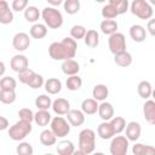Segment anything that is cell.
Segmentation results:
<instances>
[{"instance_id": "1", "label": "cell", "mask_w": 155, "mask_h": 155, "mask_svg": "<svg viewBox=\"0 0 155 155\" xmlns=\"http://www.w3.org/2000/svg\"><path fill=\"white\" fill-rule=\"evenodd\" d=\"M76 40L73 38H64L62 41L52 42L48 47V54L54 61H64L74 58L76 54Z\"/></svg>"}, {"instance_id": "2", "label": "cell", "mask_w": 155, "mask_h": 155, "mask_svg": "<svg viewBox=\"0 0 155 155\" xmlns=\"http://www.w3.org/2000/svg\"><path fill=\"white\" fill-rule=\"evenodd\" d=\"M96 149V132L91 128H84L79 133V150L82 154H91Z\"/></svg>"}, {"instance_id": "3", "label": "cell", "mask_w": 155, "mask_h": 155, "mask_svg": "<svg viewBox=\"0 0 155 155\" xmlns=\"http://www.w3.org/2000/svg\"><path fill=\"white\" fill-rule=\"evenodd\" d=\"M41 17L45 22V25L51 29H58L63 24V16L59 10L53 6H47L41 11Z\"/></svg>"}, {"instance_id": "4", "label": "cell", "mask_w": 155, "mask_h": 155, "mask_svg": "<svg viewBox=\"0 0 155 155\" xmlns=\"http://www.w3.org/2000/svg\"><path fill=\"white\" fill-rule=\"evenodd\" d=\"M130 10L132 15L138 17L139 19H150L154 15L153 6L147 0H133L130 5Z\"/></svg>"}, {"instance_id": "5", "label": "cell", "mask_w": 155, "mask_h": 155, "mask_svg": "<svg viewBox=\"0 0 155 155\" xmlns=\"http://www.w3.org/2000/svg\"><path fill=\"white\" fill-rule=\"evenodd\" d=\"M31 122L19 120L8 128V136L12 140L21 142L31 132Z\"/></svg>"}, {"instance_id": "6", "label": "cell", "mask_w": 155, "mask_h": 155, "mask_svg": "<svg viewBox=\"0 0 155 155\" xmlns=\"http://www.w3.org/2000/svg\"><path fill=\"white\" fill-rule=\"evenodd\" d=\"M50 130L54 133L57 138H63L69 134L70 132V124L62 117V115H57L51 119L50 121Z\"/></svg>"}, {"instance_id": "7", "label": "cell", "mask_w": 155, "mask_h": 155, "mask_svg": "<svg viewBox=\"0 0 155 155\" xmlns=\"http://www.w3.org/2000/svg\"><path fill=\"white\" fill-rule=\"evenodd\" d=\"M108 46L113 54H117L120 52L126 51V38L122 33L115 31L111 35H109L108 39Z\"/></svg>"}, {"instance_id": "8", "label": "cell", "mask_w": 155, "mask_h": 155, "mask_svg": "<svg viewBox=\"0 0 155 155\" xmlns=\"http://www.w3.org/2000/svg\"><path fill=\"white\" fill-rule=\"evenodd\" d=\"M130 140L125 136H116L113 137L109 150L111 155H126L128 151Z\"/></svg>"}, {"instance_id": "9", "label": "cell", "mask_w": 155, "mask_h": 155, "mask_svg": "<svg viewBox=\"0 0 155 155\" xmlns=\"http://www.w3.org/2000/svg\"><path fill=\"white\" fill-rule=\"evenodd\" d=\"M12 46L18 52L25 51L30 46V38H29V35L27 33H24V31H19V33L15 34L13 38H12Z\"/></svg>"}, {"instance_id": "10", "label": "cell", "mask_w": 155, "mask_h": 155, "mask_svg": "<svg viewBox=\"0 0 155 155\" xmlns=\"http://www.w3.org/2000/svg\"><path fill=\"white\" fill-rule=\"evenodd\" d=\"M10 65H11V69L16 73H19V71H23L25 70L28 67H29V61L27 58V56L24 54H15L11 61H10Z\"/></svg>"}, {"instance_id": "11", "label": "cell", "mask_w": 155, "mask_h": 155, "mask_svg": "<svg viewBox=\"0 0 155 155\" xmlns=\"http://www.w3.org/2000/svg\"><path fill=\"white\" fill-rule=\"evenodd\" d=\"M126 130V138L128 140H132V142H136L139 139L140 137V133H142V127H140V124L137 122V121H131L126 125L125 127Z\"/></svg>"}, {"instance_id": "12", "label": "cell", "mask_w": 155, "mask_h": 155, "mask_svg": "<svg viewBox=\"0 0 155 155\" xmlns=\"http://www.w3.org/2000/svg\"><path fill=\"white\" fill-rule=\"evenodd\" d=\"M143 115L148 124H155V102L153 99H145V103L143 104Z\"/></svg>"}, {"instance_id": "13", "label": "cell", "mask_w": 155, "mask_h": 155, "mask_svg": "<svg viewBox=\"0 0 155 155\" xmlns=\"http://www.w3.org/2000/svg\"><path fill=\"white\" fill-rule=\"evenodd\" d=\"M61 68H62V71H63L65 75H68V76H70V75H76V74L80 71V64H79L75 59H73V58H68V59L62 61Z\"/></svg>"}, {"instance_id": "14", "label": "cell", "mask_w": 155, "mask_h": 155, "mask_svg": "<svg viewBox=\"0 0 155 155\" xmlns=\"http://www.w3.org/2000/svg\"><path fill=\"white\" fill-rule=\"evenodd\" d=\"M65 115H67L68 122H69L71 126H74V127L81 126V125L85 122V114L82 113V110L70 109Z\"/></svg>"}, {"instance_id": "15", "label": "cell", "mask_w": 155, "mask_h": 155, "mask_svg": "<svg viewBox=\"0 0 155 155\" xmlns=\"http://www.w3.org/2000/svg\"><path fill=\"white\" fill-rule=\"evenodd\" d=\"M97 133L99 136V138L107 140V139H111L115 136V132L113 130V126L110 124V121H103L102 124L98 125L97 127Z\"/></svg>"}, {"instance_id": "16", "label": "cell", "mask_w": 155, "mask_h": 155, "mask_svg": "<svg viewBox=\"0 0 155 155\" xmlns=\"http://www.w3.org/2000/svg\"><path fill=\"white\" fill-rule=\"evenodd\" d=\"M130 36L136 42H143L147 39V29L140 24H133L130 28Z\"/></svg>"}, {"instance_id": "17", "label": "cell", "mask_w": 155, "mask_h": 155, "mask_svg": "<svg viewBox=\"0 0 155 155\" xmlns=\"http://www.w3.org/2000/svg\"><path fill=\"white\" fill-rule=\"evenodd\" d=\"M51 108L57 115H65L70 110V103L65 98H57L52 102Z\"/></svg>"}, {"instance_id": "18", "label": "cell", "mask_w": 155, "mask_h": 155, "mask_svg": "<svg viewBox=\"0 0 155 155\" xmlns=\"http://www.w3.org/2000/svg\"><path fill=\"white\" fill-rule=\"evenodd\" d=\"M98 115L103 121H109L114 116V107L109 102H102L98 104Z\"/></svg>"}, {"instance_id": "19", "label": "cell", "mask_w": 155, "mask_h": 155, "mask_svg": "<svg viewBox=\"0 0 155 155\" xmlns=\"http://www.w3.org/2000/svg\"><path fill=\"white\" fill-rule=\"evenodd\" d=\"M44 87L48 94H57L62 90V82L56 78H50L44 82Z\"/></svg>"}, {"instance_id": "20", "label": "cell", "mask_w": 155, "mask_h": 155, "mask_svg": "<svg viewBox=\"0 0 155 155\" xmlns=\"http://www.w3.org/2000/svg\"><path fill=\"white\" fill-rule=\"evenodd\" d=\"M81 110L85 115H93L98 110V102L94 98H86L81 103Z\"/></svg>"}, {"instance_id": "21", "label": "cell", "mask_w": 155, "mask_h": 155, "mask_svg": "<svg viewBox=\"0 0 155 155\" xmlns=\"http://www.w3.org/2000/svg\"><path fill=\"white\" fill-rule=\"evenodd\" d=\"M114 63L121 68L130 67L132 64V54L127 51L120 52L117 54H114Z\"/></svg>"}, {"instance_id": "22", "label": "cell", "mask_w": 155, "mask_h": 155, "mask_svg": "<svg viewBox=\"0 0 155 155\" xmlns=\"http://www.w3.org/2000/svg\"><path fill=\"white\" fill-rule=\"evenodd\" d=\"M109 94V88L107 87V85L104 84H97L93 90H92V97L97 101V102H103L107 99Z\"/></svg>"}, {"instance_id": "23", "label": "cell", "mask_w": 155, "mask_h": 155, "mask_svg": "<svg viewBox=\"0 0 155 155\" xmlns=\"http://www.w3.org/2000/svg\"><path fill=\"white\" fill-rule=\"evenodd\" d=\"M84 41H85V45L88 46V47H97L98 44H99V34L97 30L94 29H90V30H86V34L84 36Z\"/></svg>"}, {"instance_id": "24", "label": "cell", "mask_w": 155, "mask_h": 155, "mask_svg": "<svg viewBox=\"0 0 155 155\" xmlns=\"http://www.w3.org/2000/svg\"><path fill=\"white\" fill-rule=\"evenodd\" d=\"M51 114L48 113V110H44V109H39L35 114H34V121L38 126H47L51 121Z\"/></svg>"}, {"instance_id": "25", "label": "cell", "mask_w": 155, "mask_h": 155, "mask_svg": "<svg viewBox=\"0 0 155 155\" xmlns=\"http://www.w3.org/2000/svg\"><path fill=\"white\" fill-rule=\"evenodd\" d=\"M137 91H138V94L140 98L143 99H148L151 97L153 94V87H151V84L148 81V80H143L138 84L137 86Z\"/></svg>"}, {"instance_id": "26", "label": "cell", "mask_w": 155, "mask_h": 155, "mask_svg": "<svg viewBox=\"0 0 155 155\" xmlns=\"http://www.w3.org/2000/svg\"><path fill=\"white\" fill-rule=\"evenodd\" d=\"M101 30L103 34L105 35H111L113 33L117 31V28H119V24L114 19H104L101 22V25H99Z\"/></svg>"}, {"instance_id": "27", "label": "cell", "mask_w": 155, "mask_h": 155, "mask_svg": "<svg viewBox=\"0 0 155 155\" xmlns=\"http://www.w3.org/2000/svg\"><path fill=\"white\" fill-rule=\"evenodd\" d=\"M29 34L33 39H42L47 35V27L41 23H35L31 25Z\"/></svg>"}, {"instance_id": "28", "label": "cell", "mask_w": 155, "mask_h": 155, "mask_svg": "<svg viewBox=\"0 0 155 155\" xmlns=\"http://www.w3.org/2000/svg\"><path fill=\"white\" fill-rule=\"evenodd\" d=\"M57 140V137L54 136V133L51 130H44L40 133V143L45 147H51L54 145Z\"/></svg>"}, {"instance_id": "29", "label": "cell", "mask_w": 155, "mask_h": 155, "mask_svg": "<svg viewBox=\"0 0 155 155\" xmlns=\"http://www.w3.org/2000/svg\"><path fill=\"white\" fill-rule=\"evenodd\" d=\"M75 151V147L70 140H62L57 145V153L59 155H73Z\"/></svg>"}, {"instance_id": "30", "label": "cell", "mask_w": 155, "mask_h": 155, "mask_svg": "<svg viewBox=\"0 0 155 155\" xmlns=\"http://www.w3.org/2000/svg\"><path fill=\"white\" fill-rule=\"evenodd\" d=\"M40 16H41V12L39 11L36 6H27L24 10V18L27 22L35 23Z\"/></svg>"}, {"instance_id": "31", "label": "cell", "mask_w": 155, "mask_h": 155, "mask_svg": "<svg viewBox=\"0 0 155 155\" xmlns=\"http://www.w3.org/2000/svg\"><path fill=\"white\" fill-rule=\"evenodd\" d=\"M132 153L134 155H151L155 153V148L151 145H144L142 143H136L132 147Z\"/></svg>"}, {"instance_id": "32", "label": "cell", "mask_w": 155, "mask_h": 155, "mask_svg": "<svg viewBox=\"0 0 155 155\" xmlns=\"http://www.w3.org/2000/svg\"><path fill=\"white\" fill-rule=\"evenodd\" d=\"M119 16V12H117V8L115 5H111V4H107L103 6L102 8V17L104 19H114Z\"/></svg>"}, {"instance_id": "33", "label": "cell", "mask_w": 155, "mask_h": 155, "mask_svg": "<svg viewBox=\"0 0 155 155\" xmlns=\"http://www.w3.org/2000/svg\"><path fill=\"white\" fill-rule=\"evenodd\" d=\"M65 85H67V88L69 91H78L82 86V80H81V78L78 74L76 75H70L67 79Z\"/></svg>"}, {"instance_id": "34", "label": "cell", "mask_w": 155, "mask_h": 155, "mask_svg": "<svg viewBox=\"0 0 155 155\" xmlns=\"http://www.w3.org/2000/svg\"><path fill=\"white\" fill-rule=\"evenodd\" d=\"M109 121H110V124L113 126V130H114L115 134L121 133L126 127V120L122 116H113Z\"/></svg>"}, {"instance_id": "35", "label": "cell", "mask_w": 155, "mask_h": 155, "mask_svg": "<svg viewBox=\"0 0 155 155\" xmlns=\"http://www.w3.org/2000/svg\"><path fill=\"white\" fill-rule=\"evenodd\" d=\"M63 7L68 15H75L80 11V0H64Z\"/></svg>"}, {"instance_id": "36", "label": "cell", "mask_w": 155, "mask_h": 155, "mask_svg": "<svg viewBox=\"0 0 155 155\" xmlns=\"http://www.w3.org/2000/svg\"><path fill=\"white\" fill-rule=\"evenodd\" d=\"M51 105H52V101H51V97H48L47 94H40L35 99V107L38 109L48 110V108H51Z\"/></svg>"}, {"instance_id": "37", "label": "cell", "mask_w": 155, "mask_h": 155, "mask_svg": "<svg viewBox=\"0 0 155 155\" xmlns=\"http://www.w3.org/2000/svg\"><path fill=\"white\" fill-rule=\"evenodd\" d=\"M17 96L15 91L11 90H0V102L4 104H12L15 103Z\"/></svg>"}, {"instance_id": "38", "label": "cell", "mask_w": 155, "mask_h": 155, "mask_svg": "<svg viewBox=\"0 0 155 155\" xmlns=\"http://www.w3.org/2000/svg\"><path fill=\"white\" fill-rule=\"evenodd\" d=\"M17 87V81L11 76H4L0 79V90H11L15 91Z\"/></svg>"}, {"instance_id": "39", "label": "cell", "mask_w": 155, "mask_h": 155, "mask_svg": "<svg viewBox=\"0 0 155 155\" xmlns=\"http://www.w3.org/2000/svg\"><path fill=\"white\" fill-rule=\"evenodd\" d=\"M86 34V28L84 25L80 24H75L70 28V38H73L74 40H81L84 39Z\"/></svg>"}, {"instance_id": "40", "label": "cell", "mask_w": 155, "mask_h": 155, "mask_svg": "<svg viewBox=\"0 0 155 155\" xmlns=\"http://www.w3.org/2000/svg\"><path fill=\"white\" fill-rule=\"evenodd\" d=\"M16 151H17L18 155H33L34 149H33V147H31L30 143H28V142H21L17 145Z\"/></svg>"}, {"instance_id": "41", "label": "cell", "mask_w": 155, "mask_h": 155, "mask_svg": "<svg viewBox=\"0 0 155 155\" xmlns=\"http://www.w3.org/2000/svg\"><path fill=\"white\" fill-rule=\"evenodd\" d=\"M34 74H35V71H34V70H31V69L27 68L25 70H23V71H19V73H18V80H19V82H22V84L27 85V84L31 80V78L34 76Z\"/></svg>"}, {"instance_id": "42", "label": "cell", "mask_w": 155, "mask_h": 155, "mask_svg": "<svg viewBox=\"0 0 155 155\" xmlns=\"http://www.w3.org/2000/svg\"><path fill=\"white\" fill-rule=\"evenodd\" d=\"M44 82H45V80H44V78H42V75H40V74H34V76L31 78V80L27 84L30 88H34V90H36V88H40V87H42L44 86Z\"/></svg>"}, {"instance_id": "43", "label": "cell", "mask_w": 155, "mask_h": 155, "mask_svg": "<svg viewBox=\"0 0 155 155\" xmlns=\"http://www.w3.org/2000/svg\"><path fill=\"white\" fill-rule=\"evenodd\" d=\"M18 116L19 120H24V121H34V113L29 109V108H22L18 110Z\"/></svg>"}, {"instance_id": "44", "label": "cell", "mask_w": 155, "mask_h": 155, "mask_svg": "<svg viewBox=\"0 0 155 155\" xmlns=\"http://www.w3.org/2000/svg\"><path fill=\"white\" fill-rule=\"evenodd\" d=\"M13 21V12L12 8H6L0 13V23L1 24H10Z\"/></svg>"}, {"instance_id": "45", "label": "cell", "mask_w": 155, "mask_h": 155, "mask_svg": "<svg viewBox=\"0 0 155 155\" xmlns=\"http://www.w3.org/2000/svg\"><path fill=\"white\" fill-rule=\"evenodd\" d=\"M29 4V0H12V5H11V8L12 11H24L25 7L28 6Z\"/></svg>"}, {"instance_id": "46", "label": "cell", "mask_w": 155, "mask_h": 155, "mask_svg": "<svg viewBox=\"0 0 155 155\" xmlns=\"http://www.w3.org/2000/svg\"><path fill=\"white\" fill-rule=\"evenodd\" d=\"M128 7H130V4H128V0H121L117 5H116V8H117V12L119 15H124L128 11Z\"/></svg>"}, {"instance_id": "47", "label": "cell", "mask_w": 155, "mask_h": 155, "mask_svg": "<svg viewBox=\"0 0 155 155\" xmlns=\"http://www.w3.org/2000/svg\"><path fill=\"white\" fill-rule=\"evenodd\" d=\"M8 128V120L5 116H0V131Z\"/></svg>"}, {"instance_id": "48", "label": "cell", "mask_w": 155, "mask_h": 155, "mask_svg": "<svg viewBox=\"0 0 155 155\" xmlns=\"http://www.w3.org/2000/svg\"><path fill=\"white\" fill-rule=\"evenodd\" d=\"M154 23H155V21L154 19H149V22H148V30H149V33H150V35H155V28H154Z\"/></svg>"}, {"instance_id": "49", "label": "cell", "mask_w": 155, "mask_h": 155, "mask_svg": "<svg viewBox=\"0 0 155 155\" xmlns=\"http://www.w3.org/2000/svg\"><path fill=\"white\" fill-rule=\"evenodd\" d=\"M10 6H8V2L6 1V0H0V13L2 12V11H5L6 8H8Z\"/></svg>"}, {"instance_id": "50", "label": "cell", "mask_w": 155, "mask_h": 155, "mask_svg": "<svg viewBox=\"0 0 155 155\" xmlns=\"http://www.w3.org/2000/svg\"><path fill=\"white\" fill-rule=\"evenodd\" d=\"M51 6L56 7V6H59L61 4H63V0H46Z\"/></svg>"}, {"instance_id": "51", "label": "cell", "mask_w": 155, "mask_h": 155, "mask_svg": "<svg viewBox=\"0 0 155 155\" xmlns=\"http://www.w3.org/2000/svg\"><path fill=\"white\" fill-rule=\"evenodd\" d=\"M5 71H6V67H5V63L2 62V61H0V78L5 74Z\"/></svg>"}, {"instance_id": "52", "label": "cell", "mask_w": 155, "mask_h": 155, "mask_svg": "<svg viewBox=\"0 0 155 155\" xmlns=\"http://www.w3.org/2000/svg\"><path fill=\"white\" fill-rule=\"evenodd\" d=\"M120 1H121V0H108V4H111V5H115V6H116Z\"/></svg>"}, {"instance_id": "53", "label": "cell", "mask_w": 155, "mask_h": 155, "mask_svg": "<svg viewBox=\"0 0 155 155\" xmlns=\"http://www.w3.org/2000/svg\"><path fill=\"white\" fill-rule=\"evenodd\" d=\"M150 1V5H154L155 4V0H149Z\"/></svg>"}, {"instance_id": "54", "label": "cell", "mask_w": 155, "mask_h": 155, "mask_svg": "<svg viewBox=\"0 0 155 155\" xmlns=\"http://www.w3.org/2000/svg\"><path fill=\"white\" fill-rule=\"evenodd\" d=\"M94 1H96V2H104L105 0H94Z\"/></svg>"}]
</instances>
